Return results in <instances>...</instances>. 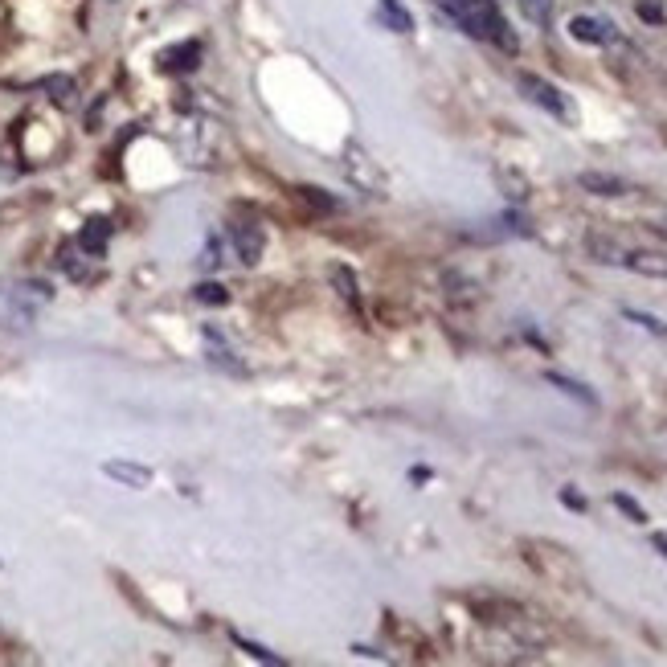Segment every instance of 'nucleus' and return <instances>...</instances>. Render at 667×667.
I'll return each mask as SVG.
<instances>
[{
    "mask_svg": "<svg viewBox=\"0 0 667 667\" xmlns=\"http://www.w3.org/2000/svg\"><path fill=\"white\" fill-rule=\"evenodd\" d=\"M201 336H205V352H209V365L226 369V373H246V365L238 361V352H234V348L226 344V336H221L217 328H205Z\"/></svg>",
    "mask_w": 667,
    "mask_h": 667,
    "instance_id": "nucleus-6",
    "label": "nucleus"
},
{
    "mask_svg": "<svg viewBox=\"0 0 667 667\" xmlns=\"http://www.w3.org/2000/svg\"><path fill=\"white\" fill-rule=\"evenodd\" d=\"M545 381L553 385V389H561L565 397H573V402H582V406H598V393L590 389V385H582V381H573V377H565V373H545Z\"/></svg>",
    "mask_w": 667,
    "mask_h": 667,
    "instance_id": "nucleus-11",
    "label": "nucleus"
},
{
    "mask_svg": "<svg viewBox=\"0 0 667 667\" xmlns=\"http://www.w3.org/2000/svg\"><path fill=\"white\" fill-rule=\"evenodd\" d=\"M651 545L663 553V561H667V532H655V537H651Z\"/></svg>",
    "mask_w": 667,
    "mask_h": 667,
    "instance_id": "nucleus-25",
    "label": "nucleus"
},
{
    "mask_svg": "<svg viewBox=\"0 0 667 667\" xmlns=\"http://www.w3.org/2000/svg\"><path fill=\"white\" fill-rule=\"evenodd\" d=\"M520 95H524L532 107H541V111H549V115H557V119H573L569 99L557 91L549 78H541V74H520Z\"/></svg>",
    "mask_w": 667,
    "mask_h": 667,
    "instance_id": "nucleus-2",
    "label": "nucleus"
},
{
    "mask_svg": "<svg viewBox=\"0 0 667 667\" xmlns=\"http://www.w3.org/2000/svg\"><path fill=\"white\" fill-rule=\"evenodd\" d=\"M197 62H201V41H185V46H172L160 54V70H168V74H185Z\"/></svg>",
    "mask_w": 667,
    "mask_h": 667,
    "instance_id": "nucleus-10",
    "label": "nucleus"
},
{
    "mask_svg": "<svg viewBox=\"0 0 667 667\" xmlns=\"http://www.w3.org/2000/svg\"><path fill=\"white\" fill-rule=\"evenodd\" d=\"M41 86H46V91H54L58 103H70V95H74V82H70L66 74H54V78H46Z\"/></svg>",
    "mask_w": 667,
    "mask_h": 667,
    "instance_id": "nucleus-19",
    "label": "nucleus"
},
{
    "mask_svg": "<svg viewBox=\"0 0 667 667\" xmlns=\"http://www.w3.org/2000/svg\"><path fill=\"white\" fill-rule=\"evenodd\" d=\"M193 299H197V303H209V307H226V303H230V291L221 287V283H201V287L193 291Z\"/></svg>",
    "mask_w": 667,
    "mask_h": 667,
    "instance_id": "nucleus-16",
    "label": "nucleus"
},
{
    "mask_svg": "<svg viewBox=\"0 0 667 667\" xmlns=\"http://www.w3.org/2000/svg\"><path fill=\"white\" fill-rule=\"evenodd\" d=\"M299 197H303V201H311V205H320V209H328V213L336 209V201H332V197H324V189H299Z\"/></svg>",
    "mask_w": 667,
    "mask_h": 667,
    "instance_id": "nucleus-22",
    "label": "nucleus"
},
{
    "mask_svg": "<svg viewBox=\"0 0 667 667\" xmlns=\"http://www.w3.org/2000/svg\"><path fill=\"white\" fill-rule=\"evenodd\" d=\"M610 504H614L618 512H627V516H631L635 524H647V512H643V508H639V504H635L631 496H622V492H614V496H610Z\"/></svg>",
    "mask_w": 667,
    "mask_h": 667,
    "instance_id": "nucleus-20",
    "label": "nucleus"
},
{
    "mask_svg": "<svg viewBox=\"0 0 667 667\" xmlns=\"http://www.w3.org/2000/svg\"><path fill=\"white\" fill-rule=\"evenodd\" d=\"M561 504L573 508V512H586V496H582V492H573V487H561Z\"/></svg>",
    "mask_w": 667,
    "mask_h": 667,
    "instance_id": "nucleus-23",
    "label": "nucleus"
},
{
    "mask_svg": "<svg viewBox=\"0 0 667 667\" xmlns=\"http://www.w3.org/2000/svg\"><path fill=\"white\" fill-rule=\"evenodd\" d=\"M107 242H111V221L107 217H91L86 226L78 230V250L91 254V258H103L107 254Z\"/></svg>",
    "mask_w": 667,
    "mask_h": 667,
    "instance_id": "nucleus-7",
    "label": "nucleus"
},
{
    "mask_svg": "<svg viewBox=\"0 0 667 667\" xmlns=\"http://www.w3.org/2000/svg\"><path fill=\"white\" fill-rule=\"evenodd\" d=\"M569 37H573V41H586V46H610V41L618 37V29H614V21H606V17L577 13V17L569 21Z\"/></svg>",
    "mask_w": 667,
    "mask_h": 667,
    "instance_id": "nucleus-3",
    "label": "nucleus"
},
{
    "mask_svg": "<svg viewBox=\"0 0 667 667\" xmlns=\"http://www.w3.org/2000/svg\"><path fill=\"white\" fill-rule=\"evenodd\" d=\"M410 479H414V483H422V479H430V471H426V467H414V471H410Z\"/></svg>",
    "mask_w": 667,
    "mask_h": 667,
    "instance_id": "nucleus-26",
    "label": "nucleus"
},
{
    "mask_svg": "<svg viewBox=\"0 0 667 667\" xmlns=\"http://www.w3.org/2000/svg\"><path fill=\"white\" fill-rule=\"evenodd\" d=\"M221 254H226V242H221V238H213V242L205 246V254H201V266H221V262H226Z\"/></svg>",
    "mask_w": 667,
    "mask_h": 667,
    "instance_id": "nucleus-21",
    "label": "nucleus"
},
{
    "mask_svg": "<svg viewBox=\"0 0 667 667\" xmlns=\"http://www.w3.org/2000/svg\"><path fill=\"white\" fill-rule=\"evenodd\" d=\"M230 639H234V643H238V647H242V651H246L250 659H258V663H271V667H279V663H283V655H275V651H266L262 643H254V639H246V635H238V631H234Z\"/></svg>",
    "mask_w": 667,
    "mask_h": 667,
    "instance_id": "nucleus-14",
    "label": "nucleus"
},
{
    "mask_svg": "<svg viewBox=\"0 0 667 667\" xmlns=\"http://www.w3.org/2000/svg\"><path fill=\"white\" fill-rule=\"evenodd\" d=\"M381 21L393 29V33H414V17L402 0H381Z\"/></svg>",
    "mask_w": 667,
    "mask_h": 667,
    "instance_id": "nucleus-12",
    "label": "nucleus"
},
{
    "mask_svg": "<svg viewBox=\"0 0 667 667\" xmlns=\"http://www.w3.org/2000/svg\"><path fill=\"white\" fill-rule=\"evenodd\" d=\"M516 9L524 13V21L541 25V29L553 25V0H516Z\"/></svg>",
    "mask_w": 667,
    "mask_h": 667,
    "instance_id": "nucleus-13",
    "label": "nucleus"
},
{
    "mask_svg": "<svg viewBox=\"0 0 667 667\" xmlns=\"http://www.w3.org/2000/svg\"><path fill=\"white\" fill-rule=\"evenodd\" d=\"M622 316H627V320H635L639 328H647V332H655V336H663V340H667V324H663V320H655V316H647V311H635V307H627V311H622Z\"/></svg>",
    "mask_w": 667,
    "mask_h": 667,
    "instance_id": "nucleus-18",
    "label": "nucleus"
},
{
    "mask_svg": "<svg viewBox=\"0 0 667 667\" xmlns=\"http://www.w3.org/2000/svg\"><path fill=\"white\" fill-rule=\"evenodd\" d=\"M622 266L635 275H647V279H667V254H655V250H627L622 254Z\"/></svg>",
    "mask_w": 667,
    "mask_h": 667,
    "instance_id": "nucleus-8",
    "label": "nucleus"
},
{
    "mask_svg": "<svg viewBox=\"0 0 667 667\" xmlns=\"http://www.w3.org/2000/svg\"><path fill=\"white\" fill-rule=\"evenodd\" d=\"M103 475L107 479H115L119 487H131V492H144V487H152V467H144V463H131V459H107L103 463Z\"/></svg>",
    "mask_w": 667,
    "mask_h": 667,
    "instance_id": "nucleus-4",
    "label": "nucleus"
},
{
    "mask_svg": "<svg viewBox=\"0 0 667 667\" xmlns=\"http://www.w3.org/2000/svg\"><path fill=\"white\" fill-rule=\"evenodd\" d=\"M577 185L594 197H627V181L622 176H610V172H577Z\"/></svg>",
    "mask_w": 667,
    "mask_h": 667,
    "instance_id": "nucleus-9",
    "label": "nucleus"
},
{
    "mask_svg": "<svg viewBox=\"0 0 667 667\" xmlns=\"http://www.w3.org/2000/svg\"><path fill=\"white\" fill-rule=\"evenodd\" d=\"M332 283H336V291H340L348 303H357V299H361V291H357V275H352L348 266H332Z\"/></svg>",
    "mask_w": 667,
    "mask_h": 667,
    "instance_id": "nucleus-15",
    "label": "nucleus"
},
{
    "mask_svg": "<svg viewBox=\"0 0 667 667\" xmlns=\"http://www.w3.org/2000/svg\"><path fill=\"white\" fill-rule=\"evenodd\" d=\"M590 254H594L598 262H614V266H622V254H627V250H622L618 242H606V238H590Z\"/></svg>",
    "mask_w": 667,
    "mask_h": 667,
    "instance_id": "nucleus-17",
    "label": "nucleus"
},
{
    "mask_svg": "<svg viewBox=\"0 0 667 667\" xmlns=\"http://www.w3.org/2000/svg\"><path fill=\"white\" fill-rule=\"evenodd\" d=\"M230 234H234L238 258H242L246 266H254V262L262 258V246H266V238H262V226H258V217H250V221H234V226H230Z\"/></svg>",
    "mask_w": 667,
    "mask_h": 667,
    "instance_id": "nucleus-5",
    "label": "nucleus"
},
{
    "mask_svg": "<svg viewBox=\"0 0 667 667\" xmlns=\"http://www.w3.org/2000/svg\"><path fill=\"white\" fill-rule=\"evenodd\" d=\"M639 17H643V21H659L663 13H659V5H639Z\"/></svg>",
    "mask_w": 667,
    "mask_h": 667,
    "instance_id": "nucleus-24",
    "label": "nucleus"
},
{
    "mask_svg": "<svg viewBox=\"0 0 667 667\" xmlns=\"http://www.w3.org/2000/svg\"><path fill=\"white\" fill-rule=\"evenodd\" d=\"M447 17L467 33V37H479V41H496L500 50H516V33L508 29L504 13L496 0H438Z\"/></svg>",
    "mask_w": 667,
    "mask_h": 667,
    "instance_id": "nucleus-1",
    "label": "nucleus"
}]
</instances>
